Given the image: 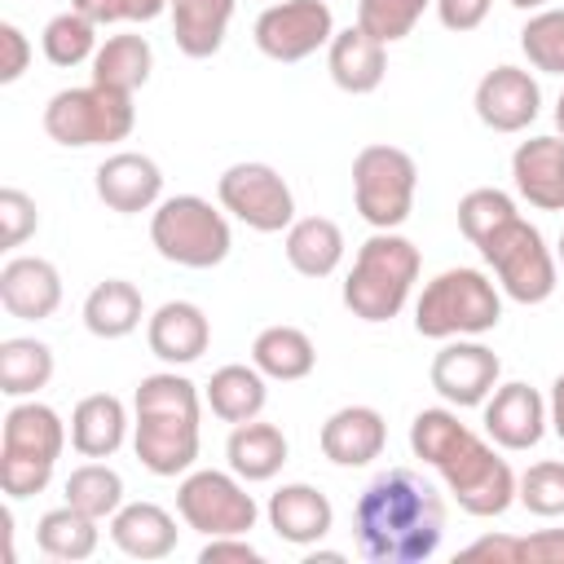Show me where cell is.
<instances>
[{
    "label": "cell",
    "mask_w": 564,
    "mask_h": 564,
    "mask_svg": "<svg viewBox=\"0 0 564 564\" xmlns=\"http://www.w3.org/2000/svg\"><path fill=\"white\" fill-rule=\"evenodd\" d=\"M352 538L370 564H423L445 538V498L414 467H388L357 494Z\"/></svg>",
    "instance_id": "obj_1"
},
{
    "label": "cell",
    "mask_w": 564,
    "mask_h": 564,
    "mask_svg": "<svg viewBox=\"0 0 564 564\" xmlns=\"http://www.w3.org/2000/svg\"><path fill=\"white\" fill-rule=\"evenodd\" d=\"M410 454L441 471L445 489L467 516H502L516 502V471L507 458L494 454L489 441H480L454 410L432 405L419 410L410 423Z\"/></svg>",
    "instance_id": "obj_2"
},
{
    "label": "cell",
    "mask_w": 564,
    "mask_h": 564,
    "mask_svg": "<svg viewBox=\"0 0 564 564\" xmlns=\"http://www.w3.org/2000/svg\"><path fill=\"white\" fill-rule=\"evenodd\" d=\"M132 449L141 467L150 476H185L198 458V388L176 370L145 375L132 392Z\"/></svg>",
    "instance_id": "obj_3"
},
{
    "label": "cell",
    "mask_w": 564,
    "mask_h": 564,
    "mask_svg": "<svg viewBox=\"0 0 564 564\" xmlns=\"http://www.w3.org/2000/svg\"><path fill=\"white\" fill-rule=\"evenodd\" d=\"M419 269H423V256L405 234L375 229L357 247V260L344 278V308L370 326L392 322L419 282Z\"/></svg>",
    "instance_id": "obj_4"
},
{
    "label": "cell",
    "mask_w": 564,
    "mask_h": 564,
    "mask_svg": "<svg viewBox=\"0 0 564 564\" xmlns=\"http://www.w3.org/2000/svg\"><path fill=\"white\" fill-rule=\"evenodd\" d=\"M502 322V291L480 269H445L432 282H423L414 300V330L423 339H476Z\"/></svg>",
    "instance_id": "obj_5"
},
{
    "label": "cell",
    "mask_w": 564,
    "mask_h": 564,
    "mask_svg": "<svg viewBox=\"0 0 564 564\" xmlns=\"http://www.w3.org/2000/svg\"><path fill=\"white\" fill-rule=\"evenodd\" d=\"M66 449V423L44 401H18L0 427V489L4 498H31L53 480Z\"/></svg>",
    "instance_id": "obj_6"
},
{
    "label": "cell",
    "mask_w": 564,
    "mask_h": 564,
    "mask_svg": "<svg viewBox=\"0 0 564 564\" xmlns=\"http://www.w3.org/2000/svg\"><path fill=\"white\" fill-rule=\"evenodd\" d=\"M476 251L494 269L498 291L507 300H516V304H542L560 286V260L551 256V247L538 234V225H529L520 212L507 216L502 225H494L476 242Z\"/></svg>",
    "instance_id": "obj_7"
},
{
    "label": "cell",
    "mask_w": 564,
    "mask_h": 564,
    "mask_svg": "<svg viewBox=\"0 0 564 564\" xmlns=\"http://www.w3.org/2000/svg\"><path fill=\"white\" fill-rule=\"evenodd\" d=\"M150 242H154V251L167 264H181V269H216L229 256L234 234H229L225 212H216L207 198H198V194H172L150 216Z\"/></svg>",
    "instance_id": "obj_8"
},
{
    "label": "cell",
    "mask_w": 564,
    "mask_h": 564,
    "mask_svg": "<svg viewBox=\"0 0 564 564\" xmlns=\"http://www.w3.org/2000/svg\"><path fill=\"white\" fill-rule=\"evenodd\" d=\"M132 123H137L132 93H119V88H106V84L62 88L44 106V132L66 150L115 145L132 132Z\"/></svg>",
    "instance_id": "obj_9"
},
{
    "label": "cell",
    "mask_w": 564,
    "mask_h": 564,
    "mask_svg": "<svg viewBox=\"0 0 564 564\" xmlns=\"http://www.w3.org/2000/svg\"><path fill=\"white\" fill-rule=\"evenodd\" d=\"M419 163L401 145H361L352 159V203L370 229H401L414 212Z\"/></svg>",
    "instance_id": "obj_10"
},
{
    "label": "cell",
    "mask_w": 564,
    "mask_h": 564,
    "mask_svg": "<svg viewBox=\"0 0 564 564\" xmlns=\"http://www.w3.org/2000/svg\"><path fill=\"white\" fill-rule=\"evenodd\" d=\"M176 516L185 520V529L203 538H225V533H251L260 520V507L247 494L242 476L198 467V471H185V480L176 485Z\"/></svg>",
    "instance_id": "obj_11"
},
{
    "label": "cell",
    "mask_w": 564,
    "mask_h": 564,
    "mask_svg": "<svg viewBox=\"0 0 564 564\" xmlns=\"http://www.w3.org/2000/svg\"><path fill=\"white\" fill-rule=\"evenodd\" d=\"M220 207L256 234H282L295 220V194L269 163H234L216 181Z\"/></svg>",
    "instance_id": "obj_12"
},
{
    "label": "cell",
    "mask_w": 564,
    "mask_h": 564,
    "mask_svg": "<svg viewBox=\"0 0 564 564\" xmlns=\"http://www.w3.org/2000/svg\"><path fill=\"white\" fill-rule=\"evenodd\" d=\"M330 35H335V13L326 0H278L251 26L256 48L282 66L313 57L317 48L330 44Z\"/></svg>",
    "instance_id": "obj_13"
},
{
    "label": "cell",
    "mask_w": 564,
    "mask_h": 564,
    "mask_svg": "<svg viewBox=\"0 0 564 564\" xmlns=\"http://www.w3.org/2000/svg\"><path fill=\"white\" fill-rule=\"evenodd\" d=\"M498 375H502V361L494 348H485L480 339H445V348L432 357V388L445 405L454 410H471V405H485L489 392L498 388Z\"/></svg>",
    "instance_id": "obj_14"
},
{
    "label": "cell",
    "mask_w": 564,
    "mask_h": 564,
    "mask_svg": "<svg viewBox=\"0 0 564 564\" xmlns=\"http://www.w3.org/2000/svg\"><path fill=\"white\" fill-rule=\"evenodd\" d=\"M471 106L489 132H524L542 110V88L524 66L502 62V66L480 75Z\"/></svg>",
    "instance_id": "obj_15"
},
{
    "label": "cell",
    "mask_w": 564,
    "mask_h": 564,
    "mask_svg": "<svg viewBox=\"0 0 564 564\" xmlns=\"http://www.w3.org/2000/svg\"><path fill=\"white\" fill-rule=\"evenodd\" d=\"M480 410H485V432H489V441H494L498 449H511V454L533 449V445L546 436V427H551V423H546V397H542L538 388L520 383V379L498 383Z\"/></svg>",
    "instance_id": "obj_16"
},
{
    "label": "cell",
    "mask_w": 564,
    "mask_h": 564,
    "mask_svg": "<svg viewBox=\"0 0 564 564\" xmlns=\"http://www.w3.org/2000/svg\"><path fill=\"white\" fill-rule=\"evenodd\" d=\"M93 185H97V198L119 216H137L163 203V172L150 154H137V150H119L101 159L93 172Z\"/></svg>",
    "instance_id": "obj_17"
},
{
    "label": "cell",
    "mask_w": 564,
    "mask_h": 564,
    "mask_svg": "<svg viewBox=\"0 0 564 564\" xmlns=\"http://www.w3.org/2000/svg\"><path fill=\"white\" fill-rule=\"evenodd\" d=\"M62 304V273L44 256H13L0 269V308L18 322H44Z\"/></svg>",
    "instance_id": "obj_18"
},
{
    "label": "cell",
    "mask_w": 564,
    "mask_h": 564,
    "mask_svg": "<svg viewBox=\"0 0 564 564\" xmlns=\"http://www.w3.org/2000/svg\"><path fill=\"white\" fill-rule=\"evenodd\" d=\"M516 194L538 212H564V137H529L511 154Z\"/></svg>",
    "instance_id": "obj_19"
},
{
    "label": "cell",
    "mask_w": 564,
    "mask_h": 564,
    "mask_svg": "<svg viewBox=\"0 0 564 564\" xmlns=\"http://www.w3.org/2000/svg\"><path fill=\"white\" fill-rule=\"evenodd\" d=\"M145 344H150V352H154L159 361H167V366H189V361H198V357L207 352V344H212V322H207V313H203L198 304H189V300H167V304H159V308L150 313V322H145Z\"/></svg>",
    "instance_id": "obj_20"
},
{
    "label": "cell",
    "mask_w": 564,
    "mask_h": 564,
    "mask_svg": "<svg viewBox=\"0 0 564 564\" xmlns=\"http://www.w3.org/2000/svg\"><path fill=\"white\" fill-rule=\"evenodd\" d=\"M317 445L335 467H366V463H375L383 454L388 423H383V414L375 405H344L322 423Z\"/></svg>",
    "instance_id": "obj_21"
},
{
    "label": "cell",
    "mask_w": 564,
    "mask_h": 564,
    "mask_svg": "<svg viewBox=\"0 0 564 564\" xmlns=\"http://www.w3.org/2000/svg\"><path fill=\"white\" fill-rule=\"evenodd\" d=\"M264 516H269V529H273L282 542H291V546H313V542H322V538L330 533V524H335L330 498H326L317 485H304V480H291V485L273 489Z\"/></svg>",
    "instance_id": "obj_22"
},
{
    "label": "cell",
    "mask_w": 564,
    "mask_h": 564,
    "mask_svg": "<svg viewBox=\"0 0 564 564\" xmlns=\"http://www.w3.org/2000/svg\"><path fill=\"white\" fill-rule=\"evenodd\" d=\"M326 70L330 79L352 93V97H366L383 84L388 75V44H379L375 35H366L361 26H344L330 35L326 44Z\"/></svg>",
    "instance_id": "obj_23"
},
{
    "label": "cell",
    "mask_w": 564,
    "mask_h": 564,
    "mask_svg": "<svg viewBox=\"0 0 564 564\" xmlns=\"http://www.w3.org/2000/svg\"><path fill=\"white\" fill-rule=\"evenodd\" d=\"M110 542L132 560H163L176 551V520L159 502H123L110 516Z\"/></svg>",
    "instance_id": "obj_24"
},
{
    "label": "cell",
    "mask_w": 564,
    "mask_h": 564,
    "mask_svg": "<svg viewBox=\"0 0 564 564\" xmlns=\"http://www.w3.org/2000/svg\"><path fill=\"white\" fill-rule=\"evenodd\" d=\"M286 436L278 423H264V419H247V423H234L229 441H225V458H229V471L242 476L247 485L256 480H273L286 463Z\"/></svg>",
    "instance_id": "obj_25"
},
{
    "label": "cell",
    "mask_w": 564,
    "mask_h": 564,
    "mask_svg": "<svg viewBox=\"0 0 564 564\" xmlns=\"http://www.w3.org/2000/svg\"><path fill=\"white\" fill-rule=\"evenodd\" d=\"M128 436V410L115 392H93L70 410V445L84 458H110Z\"/></svg>",
    "instance_id": "obj_26"
},
{
    "label": "cell",
    "mask_w": 564,
    "mask_h": 564,
    "mask_svg": "<svg viewBox=\"0 0 564 564\" xmlns=\"http://www.w3.org/2000/svg\"><path fill=\"white\" fill-rule=\"evenodd\" d=\"M282 251L300 278H330L344 260V229L330 216H300L291 220Z\"/></svg>",
    "instance_id": "obj_27"
},
{
    "label": "cell",
    "mask_w": 564,
    "mask_h": 564,
    "mask_svg": "<svg viewBox=\"0 0 564 564\" xmlns=\"http://www.w3.org/2000/svg\"><path fill=\"white\" fill-rule=\"evenodd\" d=\"M234 4L238 0H172V40L185 57H212L225 44V31L234 22Z\"/></svg>",
    "instance_id": "obj_28"
},
{
    "label": "cell",
    "mask_w": 564,
    "mask_h": 564,
    "mask_svg": "<svg viewBox=\"0 0 564 564\" xmlns=\"http://www.w3.org/2000/svg\"><path fill=\"white\" fill-rule=\"evenodd\" d=\"M141 317H145V304L128 278H106L84 300V326L97 339H123L141 326Z\"/></svg>",
    "instance_id": "obj_29"
},
{
    "label": "cell",
    "mask_w": 564,
    "mask_h": 564,
    "mask_svg": "<svg viewBox=\"0 0 564 564\" xmlns=\"http://www.w3.org/2000/svg\"><path fill=\"white\" fill-rule=\"evenodd\" d=\"M251 366L264 379L295 383V379H308L313 375L317 348H313V339L300 326H264L256 335V344H251Z\"/></svg>",
    "instance_id": "obj_30"
},
{
    "label": "cell",
    "mask_w": 564,
    "mask_h": 564,
    "mask_svg": "<svg viewBox=\"0 0 564 564\" xmlns=\"http://www.w3.org/2000/svg\"><path fill=\"white\" fill-rule=\"evenodd\" d=\"M207 405L220 423H247V419H260L264 401H269V388H264V375L256 366H220L212 379H207Z\"/></svg>",
    "instance_id": "obj_31"
},
{
    "label": "cell",
    "mask_w": 564,
    "mask_h": 564,
    "mask_svg": "<svg viewBox=\"0 0 564 564\" xmlns=\"http://www.w3.org/2000/svg\"><path fill=\"white\" fill-rule=\"evenodd\" d=\"M150 70H154V48L145 35H110L93 53V84L119 93H137L150 79Z\"/></svg>",
    "instance_id": "obj_32"
},
{
    "label": "cell",
    "mask_w": 564,
    "mask_h": 564,
    "mask_svg": "<svg viewBox=\"0 0 564 564\" xmlns=\"http://www.w3.org/2000/svg\"><path fill=\"white\" fill-rule=\"evenodd\" d=\"M53 379V348L31 335H13L0 344V392L13 401L35 397Z\"/></svg>",
    "instance_id": "obj_33"
},
{
    "label": "cell",
    "mask_w": 564,
    "mask_h": 564,
    "mask_svg": "<svg viewBox=\"0 0 564 564\" xmlns=\"http://www.w3.org/2000/svg\"><path fill=\"white\" fill-rule=\"evenodd\" d=\"M97 524H101V520H93V516H84L79 507L62 502V507H53V511L40 516L35 542H40V551H44L48 560L75 564V560H88V555L97 551V538H101Z\"/></svg>",
    "instance_id": "obj_34"
},
{
    "label": "cell",
    "mask_w": 564,
    "mask_h": 564,
    "mask_svg": "<svg viewBox=\"0 0 564 564\" xmlns=\"http://www.w3.org/2000/svg\"><path fill=\"white\" fill-rule=\"evenodd\" d=\"M66 502L79 507L84 516L93 520H110L119 507H123V476L106 463H79L70 476H66Z\"/></svg>",
    "instance_id": "obj_35"
},
{
    "label": "cell",
    "mask_w": 564,
    "mask_h": 564,
    "mask_svg": "<svg viewBox=\"0 0 564 564\" xmlns=\"http://www.w3.org/2000/svg\"><path fill=\"white\" fill-rule=\"evenodd\" d=\"M40 44L53 66H79V62H93V53H97V26L84 13L66 9L44 26Z\"/></svg>",
    "instance_id": "obj_36"
},
{
    "label": "cell",
    "mask_w": 564,
    "mask_h": 564,
    "mask_svg": "<svg viewBox=\"0 0 564 564\" xmlns=\"http://www.w3.org/2000/svg\"><path fill=\"white\" fill-rule=\"evenodd\" d=\"M520 53L533 70L564 75V9H538L520 26Z\"/></svg>",
    "instance_id": "obj_37"
},
{
    "label": "cell",
    "mask_w": 564,
    "mask_h": 564,
    "mask_svg": "<svg viewBox=\"0 0 564 564\" xmlns=\"http://www.w3.org/2000/svg\"><path fill=\"white\" fill-rule=\"evenodd\" d=\"M516 502L542 520L564 516V463L560 458H542L529 471L516 476Z\"/></svg>",
    "instance_id": "obj_38"
},
{
    "label": "cell",
    "mask_w": 564,
    "mask_h": 564,
    "mask_svg": "<svg viewBox=\"0 0 564 564\" xmlns=\"http://www.w3.org/2000/svg\"><path fill=\"white\" fill-rule=\"evenodd\" d=\"M432 0H357V26L379 44H397L414 31Z\"/></svg>",
    "instance_id": "obj_39"
},
{
    "label": "cell",
    "mask_w": 564,
    "mask_h": 564,
    "mask_svg": "<svg viewBox=\"0 0 564 564\" xmlns=\"http://www.w3.org/2000/svg\"><path fill=\"white\" fill-rule=\"evenodd\" d=\"M507 216H516V198L502 194V189H494V185L467 189V194L458 198V229H463V238H467L471 247H476L494 225H502Z\"/></svg>",
    "instance_id": "obj_40"
},
{
    "label": "cell",
    "mask_w": 564,
    "mask_h": 564,
    "mask_svg": "<svg viewBox=\"0 0 564 564\" xmlns=\"http://www.w3.org/2000/svg\"><path fill=\"white\" fill-rule=\"evenodd\" d=\"M35 229H40L35 198L22 194L18 185H4V189H0V247L13 251V247H22Z\"/></svg>",
    "instance_id": "obj_41"
},
{
    "label": "cell",
    "mask_w": 564,
    "mask_h": 564,
    "mask_svg": "<svg viewBox=\"0 0 564 564\" xmlns=\"http://www.w3.org/2000/svg\"><path fill=\"white\" fill-rule=\"evenodd\" d=\"M31 62V40L22 35V26L0 22V84H18L26 75Z\"/></svg>",
    "instance_id": "obj_42"
},
{
    "label": "cell",
    "mask_w": 564,
    "mask_h": 564,
    "mask_svg": "<svg viewBox=\"0 0 564 564\" xmlns=\"http://www.w3.org/2000/svg\"><path fill=\"white\" fill-rule=\"evenodd\" d=\"M458 560H494V564H520V538L516 533H485L471 546L458 551Z\"/></svg>",
    "instance_id": "obj_43"
},
{
    "label": "cell",
    "mask_w": 564,
    "mask_h": 564,
    "mask_svg": "<svg viewBox=\"0 0 564 564\" xmlns=\"http://www.w3.org/2000/svg\"><path fill=\"white\" fill-rule=\"evenodd\" d=\"M220 560H238V564H260V551L247 542V533H225V538H207V546L198 551V564H220Z\"/></svg>",
    "instance_id": "obj_44"
},
{
    "label": "cell",
    "mask_w": 564,
    "mask_h": 564,
    "mask_svg": "<svg viewBox=\"0 0 564 564\" xmlns=\"http://www.w3.org/2000/svg\"><path fill=\"white\" fill-rule=\"evenodd\" d=\"M564 564V529H538L520 538V564Z\"/></svg>",
    "instance_id": "obj_45"
},
{
    "label": "cell",
    "mask_w": 564,
    "mask_h": 564,
    "mask_svg": "<svg viewBox=\"0 0 564 564\" xmlns=\"http://www.w3.org/2000/svg\"><path fill=\"white\" fill-rule=\"evenodd\" d=\"M75 13H84L93 26H110V22H132V4L128 0H70Z\"/></svg>",
    "instance_id": "obj_46"
},
{
    "label": "cell",
    "mask_w": 564,
    "mask_h": 564,
    "mask_svg": "<svg viewBox=\"0 0 564 564\" xmlns=\"http://www.w3.org/2000/svg\"><path fill=\"white\" fill-rule=\"evenodd\" d=\"M546 423H551V432L564 441V375H555V383H551V397H546Z\"/></svg>",
    "instance_id": "obj_47"
},
{
    "label": "cell",
    "mask_w": 564,
    "mask_h": 564,
    "mask_svg": "<svg viewBox=\"0 0 564 564\" xmlns=\"http://www.w3.org/2000/svg\"><path fill=\"white\" fill-rule=\"evenodd\" d=\"M132 4V22H154L159 13H167L172 0H128Z\"/></svg>",
    "instance_id": "obj_48"
},
{
    "label": "cell",
    "mask_w": 564,
    "mask_h": 564,
    "mask_svg": "<svg viewBox=\"0 0 564 564\" xmlns=\"http://www.w3.org/2000/svg\"><path fill=\"white\" fill-rule=\"evenodd\" d=\"M308 564H344V555L339 551H313Z\"/></svg>",
    "instance_id": "obj_49"
},
{
    "label": "cell",
    "mask_w": 564,
    "mask_h": 564,
    "mask_svg": "<svg viewBox=\"0 0 564 564\" xmlns=\"http://www.w3.org/2000/svg\"><path fill=\"white\" fill-rule=\"evenodd\" d=\"M507 4H516V9H524V13H538V9H546L551 0H507Z\"/></svg>",
    "instance_id": "obj_50"
},
{
    "label": "cell",
    "mask_w": 564,
    "mask_h": 564,
    "mask_svg": "<svg viewBox=\"0 0 564 564\" xmlns=\"http://www.w3.org/2000/svg\"><path fill=\"white\" fill-rule=\"evenodd\" d=\"M555 128H560V137H564V93H560V101H555Z\"/></svg>",
    "instance_id": "obj_51"
},
{
    "label": "cell",
    "mask_w": 564,
    "mask_h": 564,
    "mask_svg": "<svg viewBox=\"0 0 564 564\" xmlns=\"http://www.w3.org/2000/svg\"><path fill=\"white\" fill-rule=\"evenodd\" d=\"M555 260L564 264V234H560V242H555Z\"/></svg>",
    "instance_id": "obj_52"
}]
</instances>
